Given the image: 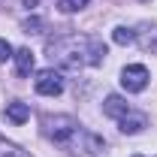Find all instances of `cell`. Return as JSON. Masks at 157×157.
<instances>
[{
  "instance_id": "6da1fadb",
  "label": "cell",
  "mask_w": 157,
  "mask_h": 157,
  "mask_svg": "<svg viewBox=\"0 0 157 157\" xmlns=\"http://www.w3.org/2000/svg\"><path fill=\"white\" fill-rule=\"evenodd\" d=\"M42 133L52 139L55 145L73 151V154H82V157H97L106 148L103 139L88 133L76 118H70V115H45L42 118Z\"/></svg>"
},
{
  "instance_id": "7a4b0ae2",
  "label": "cell",
  "mask_w": 157,
  "mask_h": 157,
  "mask_svg": "<svg viewBox=\"0 0 157 157\" xmlns=\"http://www.w3.org/2000/svg\"><path fill=\"white\" fill-rule=\"evenodd\" d=\"M48 58L63 70H82V67H97L106 58V45L97 36H78L67 33L48 42Z\"/></svg>"
},
{
  "instance_id": "3957f363",
  "label": "cell",
  "mask_w": 157,
  "mask_h": 157,
  "mask_svg": "<svg viewBox=\"0 0 157 157\" xmlns=\"http://www.w3.org/2000/svg\"><path fill=\"white\" fill-rule=\"evenodd\" d=\"M148 70L142 67V63H130V67H124L121 70V85H124V91H130V94H139V91H145L148 88Z\"/></svg>"
},
{
  "instance_id": "277c9868",
  "label": "cell",
  "mask_w": 157,
  "mask_h": 157,
  "mask_svg": "<svg viewBox=\"0 0 157 157\" xmlns=\"http://www.w3.org/2000/svg\"><path fill=\"white\" fill-rule=\"evenodd\" d=\"M33 85H36V91L42 97H58L60 91H63V78H60L58 70H39Z\"/></svg>"
},
{
  "instance_id": "5b68a950",
  "label": "cell",
  "mask_w": 157,
  "mask_h": 157,
  "mask_svg": "<svg viewBox=\"0 0 157 157\" xmlns=\"http://www.w3.org/2000/svg\"><path fill=\"white\" fill-rule=\"evenodd\" d=\"M103 112L109 118H115V121H121V118L127 115V112H133L130 109V103L124 97H118V94H112V97H106V103H103Z\"/></svg>"
},
{
  "instance_id": "8992f818",
  "label": "cell",
  "mask_w": 157,
  "mask_h": 157,
  "mask_svg": "<svg viewBox=\"0 0 157 157\" xmlns=\"http://www.w3.org/2000/svg\"><path fill=\"white\" fill-rule=\"evenodd\" d=\"M118 124H121V133H130V136H133V133H142V130L148 127V118L142 115V112H127Z\"/></svg>"
},
{
  "instance_id": "52a82bcc",
  "label": "cell",
  "mask_w": 157,
  "mask_h": 157,
  "mask_svg": "<svg viewBox=\"0 0 157 157\" xmlns=\"http://www.w3.org/2000/svg\"><path fill=\"white\" fill-rule=\"evenodd\" d=\"M136 33V30H133ZM136 39H139V45L145 48V52H154L157 55V24H151V27H142L136 33Z\"/></svg>"
},
{
  "instance_id": "ba28073f",
  "label": "cell",
  "mask_w": 157,
  "mask_h": 157,
  "mask_svg": "<svg viewBox=\"0 0 157 157\" xmlns=\"http://www.w3.org/2000/svg\"><path fill=\"white\" fill-rule=\"evenodd\" d=\"M15 70H18V76H30V70H33V55H30V48H18V52H15Z\"/></svg>"
},
{
  "instance_id": "9c48e42d",
  "label": "cell",
  "mask_w": 157,
  "mask_h": 157,
  "mask_svg": "<svg viewBox=\"0 0 157 157\" xmlns=\"http://www.w3.org/2000/svg\"><path fill=\"white\" fill-rule=\"evenodd\" d=\"M6 118H9L12 124H24V121L30 118L27 103H9V106H6Z\"/></svg>"
},
{
  "instance_id": "30bf717a",
  "label": "cell",
  "mask_w": 157,
  "mask_h": 157,
  "mask_svg": "<svg viewBox=\"0 0 157 157\" xmlns=\"http://www.w3.org/2000/svg\"><path fill=\"white\" fill-rule=\"evenodd\" d=\"M118 45H130V42H136V33L133 30H127V27H115V33H112Z\"/></svg>"
},
{
  "instance_id": "8fae6325",
  "label": "cell",
  "mask_w": 157,
  "mask_h": 157,
  "mask_svg": "<svg viewBox=\"0 0 157 157\" xmlns=\"http://www.w3.org/2000/svg\"><path fill=\"white\" fill-rule=\"evenodd\" d=\"M91 0H60V12H78V9H85Z\"/></svg>"
},
{
  "instance_id": "7c38bea8",
  "label": "cell",
  "mask_w": 157,
  "mask_h": 157,
  "mask_svg": "<svg viewBox=\"0 0 157 157\" xmlns=\"http://www.w3.org/2000/svg\"><path fill=\"white\" fill-rule=\"evenodd\" d=\"M21 27H24V33H36L39 27H42V21H39V18H27Z\"/></svg>"
},
{
  "instance_id": "4fadbf2b",
  "label": "cell",
  "mask_w": 157,
  "mask_h": 157,
  "mask_svg": "<svg viewBox=\"0 0 157 157\" xmlns=\"http://www.w3.org/2000/svg\"><path fill=\"white\" fill-rule=\"evenodd\" d=\"M6 58H12V45H9L6 39H0V63H3Z\"/></svg>"
},
{
  "instance_id": "5bb4252c",
  "label": "cell",
  "mask_w": 157,
  "mask_h": 157,
  "mask_svg": "<svg viewBox=\"0 0 157 157\" xmlns=\"http://www.w3.org/2000/svg\"><path fill=\"white\" fill-rule=\"evenodd\" d=\"M3 157H27V154H21V151H15V148H9V151H3Z\"/></svg>"
},
{
  "instance_id": "9a60e30c",
  "label": "cell",
  "mask_w": 157,
  "mask_h": 157,
  "mask_svg": "<svg viewBox=\"0 0 157 157\" xmlns=\"http://www.w3.org/2000/svg\"><path fill=\"white\" fill-rule=\"evenodd\" d=\"M24 3H27V6H33V3H36V0H24Z\"/></svg>"
}]
</instances>
